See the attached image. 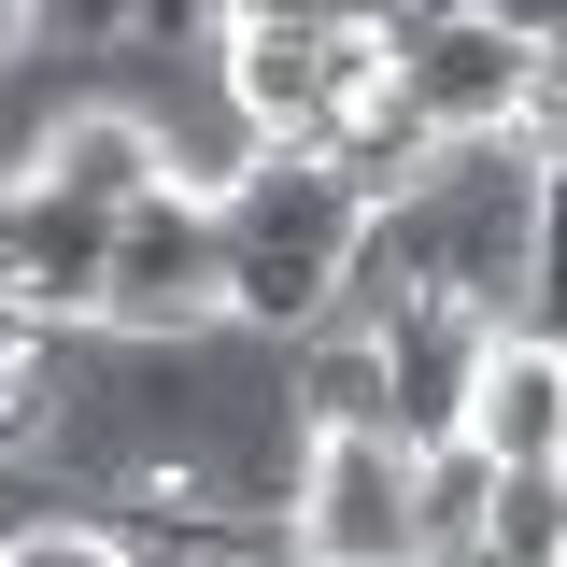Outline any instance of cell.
Instances as JSON below:
<instances>
[{"label": "cell", "mask_w": 567, "mask_h": 567, "mask_svg": "<svg viewBox=\"0 0 567 567\" xmlns=\"http://www.w3.org/2000/svg\"><path fill=\"white\" fill-rule=\"evenodd\" d=\"M483 496H496L483 440H425V454H412V539H425V554H468V539H483Z\"/></svg>", "instance_id": "9c48e42d"}, {"label": "cell", "mask_w": 567, "mask_h": 567, "mask_svg": "<svg viewBox=\"0 0 567 567\" xmlns=\"http://www.w3.org/2000/svg\"><path fill=\"white\" fill-rule=\"evenodd\" d=\"M43 185L58 199H85V213H128V199H156L171 185V156H156V128H142L128 100H85L58 128V156H43Z\"/></svg>", "instance_id": "52a82bcc"}, {"label": "cell", "mask_w": 567, "mask_h": 567, "mask_svg": "<svg viewBox=\"0 0 567 567\" xmlns=\"http://www.w3.org/2000/svg\"><path fill=\"white\" fill-rule=\"evenodd\" d=\"M468 440H483L496 468H567V341L554 327H511V341L483 354Z\"/></svg>", "instance_id": "8992f818"}, {"label": "cell", "mask_w": 567, "mask_h": 567, "mask_svg": "<svg viewBox=\"0 0 567 567\" xmlns=\"http://www.w3.org/2000/svg\"><path fill=\"white\" fill-rule=\"evenodd\" d=\"M227 327H270V341H312L327 327V298H341V256H354V185L327 156H256L241 185H227Z\"/></svg>", "instance_id": "6da1fadb"}, {"label": "cell", "mask_w": 567, "mask_h": 567, "mask_svg": "<svg viewBox=\"0 0 567 567\" xmlns=\"http://www.w3.org/2000/svg\"><path fill=\"white\" fill-rule=\"evenodd\" d=\"M525 71H539V43H525L511 14H425V29H398V100H412L440 142L525 128Z\"/></svg>", "instance_id": "277c9868"}, {"label": "cell", "mask_w": 567, "mask_h": 567, "mask_svg": "<svg viewBox=\"0 0 567 567\" xmlns=\"http://www.w3.org/2000/svg\"><path fill=\"white\" fill-rule=\"evenodd\" d=\"M511 341L496 312H468V298H412L398 327H383V369H398V440H468V398H483V354Z\"/></svg>", "instance_id": "5b68a950"}, {"label": "cell", "mask_w": 567, "mask_h": 567, "mask_svg": "<svg viewBox=\"0 0 567 567\" xmlns=\"http://www.w3.org/2000/svg\"><path fill=\"white\" fill-rule=\"evenodd\" d=\"M0 567H128V539H114L100 511H43V525H29Z\"/></svg>", "instance_id": "8fae6325"}, {"label": "cell", "mask_w": 567, "mask_h": 567, "mask_svg": "<svg viewBox=\"0 0 567 567\" xmlns=\"http://www.w3.org/2000/svg\"><path fill=\"white\" fill-rule=\"evenodd\" d=\"M483 554H496V567H567V468H496Z\"/></svg>", "instance_id": "30bf717a"}, {"label": "cell", "mask_w": 567, "mask_h": 567, "mask_svg": "<svg viewBox=\"0 0 567 567\" xmlns=\"http://www.w3.org/2000/svg\"><path fill=\"white\" fill-rule=\"evenodd\" d=\"M425 14H496V0H398V29H425Z\"/></svg>", "instance_id": "4fadbf2b"}, {"label": "cell", "mask_w": 567, "mask_h": 567, "mask_svg": "<svg viewBox=\"0 0 567 567\" xmlns=\"http://www.w3.org/2000/svg\"><path fill=\"white\" fill-rule=\"evenodd\" d=\"M100 327H114V341H199V327H227V213H213L199 185H156V199L114 213Z\"/></svg>", "instance_id": "7a4b0ae2"}, {"label": "cell", "mask_w": 567, "mask_h": 567, "mask_svg": "<svg viewBox=\"0 0 567 567\" xmlns=\"http://www.w3.org/2000/svg\"><path fill=\"white\" fill-rule=\"evenodd\" d=\"M298 425H383L398 440V369L369 327H312L298 341Z\"/></svg>", "instance_id": "ba28073f"}, {"label": "cell", "mask_w": 567, "mask_h": 567, "mask_svg": "<svg viewBox=\"0 0 567 567\" xmlns=\"http://www.w3.org/2000/svg\"><path fill=\"white\" fill-rule=\"evenodd\" d=\"M298 554L312 567H425V539H412V440L312 425V454H298Z\"/></svg>", "instance_id": "3957f363"}, {"label": "cell", "mask_w": 567, "mask_h": 567, "mask_svg": "<svg viewBox=\"0 0 567 567\" xmlns=\"http://www.w3.org/2000/svg\"><path fill=\"white\" fill-rule=\"evenodd\" d=\"M425 567H496V554H483V539H468V554H425Z\"/></svg>", "instance_id": "9a60e30c"}, {"label": "cell", "mask_w": 567, "mask_h": 567, "mask_svg": "<svg viewBox=\"0 0 567 567\" xmlns=\"http://www.w3.org/2000/svg\"><path fill=\"white\" fill-rule=\"evenodd\" d=\"M14 43H29V0H0V58H14Z\"/></svg>", "instance_id": "5bb4252c"}, {"label": "cell", "mask_w": 567, "mask_h": 567, "mask_svg": "<svg viewBox=\"0 0 567 567\" xmlns=\"http://www.w3.org/2000/svg\"><path fill=\"white\" fill-rule=\"evenodd\" d=\"M496 14H511L525 43H567V0H496Z\"/></svg>", "instance_id": "7c38bea8"}]
</instances>
